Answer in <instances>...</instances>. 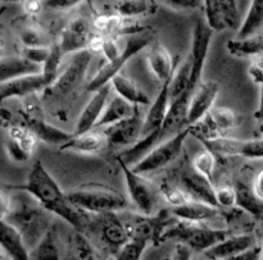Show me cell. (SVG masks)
Listing matches in <instances>:
<instances>
[{
  "label": "cell",
  "mask_w": 263,
  "mask_h": 260,
  "mask_svg": "<svg viewBox=\"0 0 263 260\" xmlns=\"http://www.w3.org/2000/svg\"><path fill=\"white\" fill-rule=\"evenodd\" d=\"M51 84L53 81L44 73L28 74V76L20 77V78L2 82L0 84V99L2 102H5L12 97L28 96L35 92L46 90Z\"/></svg>",
  "instance_id": "9a60e30c"
},
{
  "label": "cell",
  "mask_w": 263,
  "mask_h": 260,
  "mask_svg": "<svg viewBox=\"0 0 263 260\" xmlns=\"http://www.w3.org/2000/svg\"><path fill=\"white\" fill-rule=\"evenodd\" d=\"M2 248L10 260H32L20 231L5 219H2Z\"/></svg>",
  "instance_id": "603a6c76"
},
{
  "label": "cell",
  "mask_w": 263,
  "mask_h": 260,
  "mask_svg": "<svg viewBox=\"0 0 263 260\" xmlns=\"http://www.w3.org/2000/svg\"><path fill=\"white\" fill-rule=\"evenodd\" d=\"M193 253H194V251H193L189 246L177 243L176 246H175L174 255H172L171 260H192Z\"/></svg>",
  "instance_id": "c3c4849f"
},
{
  "label": "cell",
  "mask_w": 263,
  "mask_h": 260,
  "mask_svg": "<svg viewBox=\"0 0 263 260\" xmlns=\"http://www.w3.org/2000/svg\"><path fill=\"white\" fill-rule=\"evenodd\" d=\"M203 145L216 156H243L248 159H263V137L254 140H238L221 137L216 140L203 141Z\"/></svg>",
  "instance_id": "8fae6325"
},
{
  "label": "cell",
  "mask_w": 263,
  "mask_h": 260,
  "mask_svg": "<svg viewBox=\"0 0 263 260\" xmlns=\"http://www.w3.org/2000/svg\"><path fill=\"white\" fill-rule=\"evenodd\" d=\"M257 119H263V84L261 85V94H259V104L258 109L256 112Z\"/></svg>",
  "instance_id": "f5cc1de1"
},
{
  "label": "cell",
  "mask_w": 263,
  "mask_h": 260,
  "mask_svg": "<svg viewBox=\"0 0 263 260\" xmlns=\"http://www.w3.org/2000/svg\"><path fill=\"white\" fill-rule=\"evenodd\" d=\"M110 90H112V85L108 84L102 89L94 91L92 97L89 100L86 107L84 108V110L80 114L74 135H82V133L89 132L92 128H95L100 117L104 113L105 107H107Z\"/></svg>",
  "instance_id": "e0dca14e"
},
{
  "label": "cell",
  "mask_w": 263,
  "mask_h": 260,
  "mask_svg": "<svg viewBox=\"0 0 263 260\" xmlns=\"http://www.w3.org/2000/svg\"><path fill=\"white\" fill-rule=\"evenodd\" d=\"M192 90V61L187 58L184 63L179 64L170 78V99L171 102ZM194 92V91H193Z\"/></svg>",
  "instance_id": "f546056e"
},
{
  "label": "cell",
  "mask_w": 263,
  "mask_h": 260,
  "mask_svg": "<svg viewBox=\"0 0 263 260\" xmlns=\"http://www.w3.org/2000/svg\"><path fill=\"white\" fill-rule=\"evenodd\" d=\"M153 41V32H149L148 30H144L141 32L135 33V35H131L130 37L126 41L125 49H122V53L118 56L116 61L113 62H107L102 68L98 71V73L95 74L94 78L90 81L89 86H87V91L94 92L97 90L102 89L105 85L110 84L113 78L116 76H118L121 72V69L125 67V64L130 61L131 58L136 55L138 53H140L144 48L149 45V44Z\"/></svg>",
  "instance_id": "5b68a950"
},
{
  "label": "cell",
  "mask_w": 263,
  "mask_h": 260,
  "mask_svg": "<svg viewBox=\"0 0 263 260\" xmlns=\"http://www.w3.org/2000/svg\"><path fill=\"white\" fill-rule=\"evenodd\" d=\"M116 14L123 18H131L135 15L148 14L154 12L153 0H116L113 3Z\"/></svg>",
  "instance_id": "836d02e7"
},
{
  "label": "cell",
  "mask_w": 263,
  "mask_h": 260,
  "mask_svg": "<svg viewBox=\"0 0 263 260\" xmlns=\"http://www.w3.org/2000/svg\"><path fill=\"white\" fill-rule=\"evenodd\" d=\"M25 126L37 137V140L50 144V145L62 146L72 140L74 136V133H68L63 130H59L55 126L49 125L45 121L37 119V118H27Z\"/></svg>",
  "instance_id": "cb8c5ba5"
},
{
  "label": "cell",
  "mask_w": 263,
  "mask_h": 260,
  "mask_svg": "<svg viewBox=\"0 0 263 260\" xmlns=\"http://www.w3.org/2000/svg\"><path fill=\"white\" fill-rule=\"evenodd\" d=\"M3 2H17V0H3ZM23 2V0H22Z\"/></svg>",
  "instance_id": "11a10c76"
},
{
  "label": "cell",
  "mask_w": 263,
  "mask_h": 260,
  "mask_svg": "<svg viewBox=\"0 0 263 260\" xmlns=\"http://www.w3.org/2000/svg\"><path fill=\"white\" fill-rule=\"evenodd\" d=\"M256 246V240L251 235H235L229 236L217 245L212 246L204 251V256L208 260H222L239 255L244 251Z\"/></svg>",
  "instance_id": "ffe728a7"
},
{
  "label": "cell",
  "mask_w": 263,
  "mask_h": 260,
  "mask_svg": "<svg viewBox=\"0 0 263 260\" xmlns=\"http://www.w3.org/2000/svg\"><path fill=\"white\" fill-rule=\"evenodd\" d=\"M144 118L141 115L140 107L135 112V114L130 118L121 121L116 125L105 127L103 133L107 137L108 144L113 146H134L141 137L144 130Z\"/></svg>",
  "instance_id": "7c38bea8"
},
{
  "label": "cell",
  "mask_w": 263,
  "mask_h": 260,
  "mask_svg": "<svg viewBox=\"0 0 263 260\" xmlns=\"http://www.w3.org/2000/svg\"><path fill=\"white\" fill-rule=\"evenodd\" d=\"M218 91H220V86H218L217 82H200V85L195 89L192 99H190L186 115L187 127L199 122L204 115H207L213 109V104L217 99Z\"/></svg>",
  "instance_id": "5bb4252c"
},
{
  "label": "cell",
  "mask_w": 263,
  "mask_h": 260,
  "mask_svg": "<svg viewBox=\"0 0 263 260\" xmlns=\"http://www.w3.org/2000/svg\"><path fill=\"white\" fill-rule=\"evenodd\" d=\"M180 187L184 190L192 202L205 203V204L220 208L216 200V187L212 186L211 179L205 178L194 169L182 174Z\"/></svg>",
  "instance_id": "ac0fdd59"
},
{
  "label": "cell",
  "mask_w": 263,
  "mask_h": 260,
  "mask_svg": "<svg viewBox=\"0 0 263 260\" xmlns=\"http://www.w3.org/2000/svg\"><path fill=\"white\" fill-rule=\"evenodd\" d=\"M228 51L238 58L261 55L263 54V33H256L246 38H233L226 44Z\"/></svg>",
  "instance_id": "f1b7e54d"
},
{
  "label": "cell",
  "mask_w": 263,
  "mask_h": 260,
  "mask_svg": "<svg viewBox=\"0 0 263 260\" xmlns=\"http://www.w3.org/2000/svg\"><path fill=\"white\" fill-rule=\"evenodd\" d=\"M146 61L154 76L162 82H166L167 79L171 78L175 69L179 66L177 58L174 59L170 51L159 44H153L151 46L146 54Z\"/></svg>",
  "instance_id": "44dd1931"
},
{
  "label": "cell",
  "mask_w": 263,
  "mask_h": 260,
  "mask_svg": "<svg viewBox=\"0 0 263 260\" xmlns=\"http://www.w3.org/2000/svg\"><path fill=\"white\" fill-rule=\"evenodd\" d=\"M170 104H171V99H170V78L166 82H163L161 90H159L158 95H157L156 100L153 104L151 105L149 110L146 112L145 118H144V130H143V137L148 136L151 133L156 132V131L161 130L163 126L166 115L168 113Z\"/></svg>",
  "instance_id": "d6986e66"
},
{
  "label": "cell",
  "mask_w": 263,
  "mask_h": 260,
  "mask_svg": "<svg viewBox=\"0 0 263 260\" xmlns=\"http://www.w3.org/2000/svg\"><path fill=\"white\" fill-rule=\"evenodd\" d=\"M218 209L220 208L205 204V203L187 202L186 204L172 208L171 213L174 217L179 218L180 221L203 223L204 221H210L217 217Z\"/></svg>",
  "instance_id": "d4e9b609"
},
{
  "label": "cell",
  "mask_w": 263,
  "mask_h": 260,
  "mask_svg": "<svg viewBox=\"0 0 263 260\" xmlns=\"http://www.w3.org/2000/svg\"><path fill=\"white\" fill-rule=\"evenodd\" d=\"M63 51H62L59 44H53L50 46V54H49L48 59L44 63L43 66V73L45 74L48 78H50L51 81H55L58 74V69L62 64V59H63Z\"/></svg>",
  "instance_id": "f35d334b"
},
{
  "label": "cell",
  "mask_w": 263,
  "mask_h": 260,
  "mask_svg": "<svg viewBox=\"0 0 263 260\" xmlns=\"http://www.w3.org/2000/svg\"><path fill=\"white\" fill-rule=\"evenodd\" d=\"M108 144L104 133L89 131L82 135H74L72 140L61 146V150H71L81 154H95L104 149Z\"/></svg>",
  "instance_id": "4316f807"
},
{
  "label": "cell",
  "mask_w": 263,
  "mask_h": 260,
  "mask_svg": "<svg viewBox=\"0 0 263 260\" xmlns=\"http://www.w3.org/2000/svg\"><path fill=\"white\" fill-rule=\"evenodd\" d=\"M139 107L131 104V103L126 102L121 96L116 95L112 100H109L105 107L104 113L100 117L99 122L97 123L95 128L102 127H109V126L116 125V123L121 122V121L130 118L131 115L135 114Z\"/></svg>",
  "instance_id": "484cf974"
},
{
  "label": "cell",
  "mask_w": 263,
  "mask_h": 260,
  "mask_svg": "<svg viewBox=\"0 0 263 260\" xmlns=\"http://www.w3.org/2000/svg\"><path fill=\"white\" fill-rule=\"evenodd\" d=\"M210 117L221 137H228L229 132L235 130L239 125V117L233 109L226 107H213Z\"/></svg>",
  "instance_id": "1f68e13d"
},
{
  "label": "cell",
  "mask_w": 263,
  "mask_h": 260,
  "mask_svg": "<svg viewBox=\"0 0 263 260\" xmlns=\"http://www.w3.org/2000/svg\"><path fill=\"white\" fill-rule=\"evenodd\" d=\"M204 13L215 32L234 30L240 25L236 0H204Z\"/></svg>",
  "instance_id": "4fadbf2b"
},
{
  "label": "cell",
  "mask_w": 263,
  "mask_h": 260,
  "mask_svg": "<svg viewBox=\"0 0 263 260\" xmlns=\"http://www.w3.org/2000/svg\"><path fill=\"white\" fill-rule=\"evenodd\" d=\"M164 4L179 10H197L204 8V0H162Z\"/></svg>",
  "instance_id": "ee69618b"
},
{
  "label": "cell",
  "mask_w": 263,
  "mask_h": 260,
  "mask_svg": "<svg viewBox=\"0 0 263 260\" xmlns=\"http://www.w3.org/2000/svg\"><path fill=\"white\" fill-rule=\"evenodd\" d=\"M216 200L220 208H233L236 205V189L230 185L216 187Z\"/></svg>",
  "instance_id": "7bdbcfd3"
},
{
  "label": "cell",
  "mask_w": 263,
  "mask_h": 260,
  "mask_svg": "<svg viewBox=\"0 0 263 260\" xmlns=\"http://www.w3.org/2000/svg\"><path fill=\"white\" fill-rule=\"evenodd\" d=\"M20 38L23 46H51L46 43V37L35 27H23L20 31Z\"/></svg>",
  "instance_id": "60d3db41"
},
{
  "label": "cell",
  "mask_w": 263,
  "mask_h": 260,
  "mask_svg": "<svg viewBox=\"0 0 263 260\" xmlns=\"http://www.w3.org/2000/svg\"><path fill=\"white\" fill-rule=\"evenodd\" d=\"M7 141L14 144L15 146H18V148H21L22 150H25L26 153L32 155L39 140L26 126L14 125L9 128Z\"/></svg>",
  "instance_id": "e575fe53"
},
{
  "label": "cell",
  "mask_w": 263,
  "mask_h": 260,
  "mask_svg": "<svg viewBox=\"0 0 263 260\" xmlns=\"http://www.w3.org/2000/svg\"><path fill=\"white\" fill-rule=\"evenodd\" d=\"M262 260H263V245H262Z\"/></svg>",
  "instance_id": "9f6ffc18"
},
{
  "label": "cell",
  "mask_w": 263,
  "mask_h": 260,
  "mask_svg": "<svg viewBox=\"0 0 263 260\" xmlns=\"http://www.w3.org/2000/svg\"><path fill=\"white\" fill-rule=\"evenodd\" d=\"M104 38L105 36L103 35H92L91 40H90L89 48L87 50L91 51L92 54H99L103 53V46H104Z\"/></svg>",
  "instance_id": "f907efd6"
},
{
  "label": "cell",
  "mask_w": 263,
  "mask_h": 260,
  "mask_svg": "<svg viewBox=\"0 0 263 260\" xmlns=\"http://www.w3.org/2000/svg\"><path fill=\"white\" fill-rule=\"evenodd\" d=\"M120 166L122 168L126 186H127V191L133 204L140 210L141 214L153 215L162 197L161 189H158L153 182L143 177V174L134 172L130 167L122 163H120Z\"/></svg>",
  "instance_id": "ba28073f"
},
{
  "label": "cell",
  "mask_w": 263,
  "mask_h": 260,
  "mask_svg": "<svg viewBox=\"0 0 263 260\" xmlns=\"http://www.w3.org/2000/svg\"><path fill=\"white\" fill-rule=\"evenodd\" d=\"M235 189L236 205L240 209L246 210V212L251 213L256 217L263 215V202L254 194L253 187L249 186L248 184H244V182H238L235 185Z\"/></svg>",
  "instance_id": "4dcf8cb0"
},
{
  "label": "cell",
  "mask_w": 263,
  "mask_h": 260,
  "mask_svg": "<svg viewBox=\"0 0 263 260\" xmlns=\"http://www.w3.org/2000/svg\"><path fill=\"white\" fill-rule=\"evenodd\" d=\"M261 27H263V0H252L247 17L239 28L236 38H246L256 35Z\"/></svg>",
  "instance_id": "d6a6232c"
},
{
  "label": "cell",
  "mask_w": 263,
  "mask_h": 260,
  "mask_svg": "<svg viewBox=\"0 0 263 260\" xmlns=\"http://www.w3.org/2000/svg\"><path fill=\"white\" fill-rule=\"evenodd\" d=\"M43 209H45L43 205L40 207L25 205L21 209L15 208V209L10 210L8 213L9 219H5V218L4 219L20 231L27 245H35V244L37 245L39 241L43 238V232H41V230L44 228Z\"/></svg>",
  "instance_id": "30bf717a"
},
{
  "label": "cell",
  "mask_w": 263,
  "mask_h": 260,
  "mask_svg": "<svg viewBox=\"0 0 263 260\" xmlns=\"http://www.w3.org/2000/svg\"><path fill=\"white\" fill-rule=\"evenodd\" d=\"M161 192L162 197H163L172 208L180 207V205L186 204L187 202H192L181 187L175 186V185L168 184V182H164V184L162 185Z\"/></svg>",
  "instance_id": "ab89813d"
},
{
  "label": "cell",
  "mask_w": 263,
  "mask_h": 260,
  "mask_svg": "<svg viewBox=\"0 0 263 260\" xmlns=\"http://www.w3.org/2000/svg\"><path fill=\"white\" fill-rule=\"evenodd\" d=\"M44 8V0H23V10L27 14L35 15Z\"/></svg>",
  "instance_id": "681fc988"
},
{
  "label": "cell",
  "mask_w": 263,
  "mask_h": 260,
  "mask_svg": "<svg viewBox=\"0 0 263 260\" xmlns=\"http://www.w3.org/2000/svg\"><path fill=\"white\" fill-rule=\"evenodd\" d=\"M189 135L190 127L184 128L175 136H171L163 143L158 144L148 155L144 156L139 163L130 167V168L139 174H145L149 172H157L159 169H163L164 167H167L170 163L179 158L182 148H184L185 140Z\"/></svg>",
  "instance_id": "8992f818"
},
{
  "label": "cell",
  "mask_w": 263,
  "mask_h": 260,
  "mask_svg": "<svg viewBox=\"0 0 263 260\" xmlns=\"http://www.w3.org/2000/svg\"><path fill=\"white\" fill-rule=\"evenodd\" d=\"M17 189L27 192L46 210L63 218L67 223L74 227L80 221V210L72 204L67 194L62 191L59 185L45 169L41 162H36L28 174L27 182Z\"/></svg>",
  "instance_id": "6da1fadb"
},
{
  "label": "cell",
  "mask_w": 263,
  "mask_h": 260,
  "mask_svg": "<svg viewBox=\"0 0 263 260\" xmlns=\"http://www.w3.org/2000/svg\"><path fill=\"white\" fill-rule=\"evenodd\" d=\"M222 260H262V246H254L239 255L233 256V258L222 259Z\"/></svg>",
  "instance_id": "7dc6e473"
},
{
  "label": "cell",
  "mask_w": 263,
  "mask_h": 260,
  "mask_svg": "<svg viewBox=\"0 0 263 260\" xmlns=\"http://www.w3.org/2000/svg\"><path fill=\"white\" fill-rule=\"evenodd\" d=\"M216 168V155L207 148L199 151L193 159V169L205 178L212 179Z\"/></svg>",
  "instance_id": "74e56055"
},
{
  "label": "cell",
  "mask_w": 263,
  "mask_h": 260,
  "mask_svg": "<svg viewBox=\"0 0 263 260\" xmlns=\"http://www.w3.org/2000/svg\"><path fill=\"white\" fill-rule=\"evenodd\" d=\"M72 204L90 214L120 212L128 207L122 194L102 185H86L67 194Z\"/></svg>",
  "instance_id": "3957f363"
},
{
  "label": "cell",
  "mask_w": 263,
  "mask_h": 260,
  "mask_svg": "<svg viewBox=\"0 0 263 260\" xmlns=\"http://www.w3.org/2000/svg\"><path fill=\"white\" fill-rule=\"evenodd\" d=\"M112 89L116 91V95L125 99L126 102L136 105V107H144V105L151 104V100L146 96L145 92L141 91L131 79L127 77L118 74L110 81Z\"/></svg>",
  "instance_id": "83f0119b"
},
{
  "label": "cell",
  "mask_w": 263,
  "mask_h": 260,
  "mask_svg": "<svg viewBox=\"0 0 263 260\" xmlns=\"http://www.w3.org/2000/svg\"><path fill=\"white\" fill-rule=\"evenodd\" d=\"M252 187H253V191L257 195V197L263 202V169L261 172H258V174L254 178Z\"/></svg>",
  "instance_id": "816d5d0a"
},
{
  "label": "cell",
  "mask_w": 263,
  "mask_h": 260,
  "mask_svg": "<svg viewBox=\"0 0 263 260\" xmlns=\"http://www.w3.org/2000/svg\"><path fill=\"white\" fill-rule=\"evenodd\" d=\"M215 30L208 25L205 18H198L194 22L192 38V90L195 91L202 82L203 68H204L205 59H207L208 50H210L211 41H212Z\"/></svg>",
  "instance_id": "9c48e42d"
},
{
  "label": "cell",
  "mask_w": 263,
  "mask_h": 260,
  "mask_svg": "<svg viewBox=\"0 0 263 260\" xmlns=\"http://www.w3.org/2000/svg\"><path fill=\"white\" fill-rule=\"evenodd\" d=\"M253 66H256L257 68H259L261 71H263V54H261V55H257L254 56L253 58Z\"/></svg>",
  "instance_id": "db71d44e"
},
{
  "label": "cell",
  "mask_w": 263,
  "mask_h": 260,
  "mask_svg": "<svg viewBox=\"0 0 263 260\" xmlns=\"http://www.w3.org/2000/svg\"><path fill=\"white\" fill-rule=\"evenodd\" d=\"M91 58L92 53L89 50L74 53L67 68L57 77L55 81L48 89L44 90L46 99L59 102V100L67 99L71 95H74V92L84 82Z\"/></svg>",
  "instance_id": "277c9868"
},
{
  "label": "cell",
  "mask_w": 263,
  "mask_h": 260,
  "mask_svg": "<svg viewBox=\"0 0 263 260\" xmlns=\"http://www.w3.org/2000/svg\"><path fill=\"white\" fill-rule=\"evenodd\" d=\"M122 50L118 48L117 43L113 37H107L104 38V46H103V54H104L107 62H113L121 55Z\"/></svg>",
  "instance_id": "f6af8a7d"
},
{
  "label": "cell",
  "mask_w": 263,
  "mask_h": 260,
  "mask_svg": "<svg viewBox=\"0 0 263 260\" xmlns=\"http://www.w3.org/2000/svg\"><path fill=\"white\" fill-rule=\"evenodd\" d=\"M82 2L84 0H44V8L50 10H66Z\"/></svg>",
  "instance_id": "bcb514c9"
},
{
  "label": "cell",
  "mask_w": 263,
  "mask_h": 260,
  "mask_svg": "<svg viewBox=\"0 0 263 260\" xmlns=\"http://www.w3.org/2000/svg\"><path fill=\"white\" fill-rule=\"evenodd\" d=\"M91 26L86 18L77 17L69 22V25L62 31L59 46L63 54L79 53L87 50L91 40Z\"/></svg>",
  "instance_id": "2e32d148"
},
{
  "label": "cell",
  "mask_w": 263,
  "mask_h": 260,
  "mask_svg": "<svg viewBox=\"0 0 263 260\" xmlns=\"http://www.w3.org/2000/svg\"><path fill=\"white\" fill-rule=\"evenodd\" d=\"M229 236H231V232L228 230H213L205 227L202 223L177 219L166 228L161 241L176 240L177 243L189 246L193 251L204 253Z\"/></svg>",
  "instance_id": "7a4b0ae2"
},
{
  "label": "cell",
  "mask_w": 263,
  "mask_h": 260,
  "mask_svg": "<svg viewBox=\"0 0 263 260\" xmlns=\"http://www.w3.org/2000/svg\"><path fill=\"white\" fill-rule=\"evenodd\" d=\"M49 54H50V46H22L20 55L25 56L32 63L44 66Z\"/></svg>",
  "instance_id": "b9f144b4"
},
{
  "label": "cell",
  "mask_w": 263,
  "mask_h": 260,
  "mask_svg": "<svg viewBox=\"0 0 263 260\" xmlns=\"http://www.w3.org/2000/svg\"><path fill=\"white\" fill-rule=\"evenodd\" d=\"M37 73H43V66L32 63L22 55L3 56L0 61V84Z\"/></svg>",
  "instance_id": "7402d4cb"
},
{
  "label": "cell",
  "mask_w": 263,
  "mask_h": 260,
  "mask_svg": "<svg viewBox=\"0 0 263 260\" xmlns=\"http://www.w3.org/2000/svg\"><path fill=\"white\" fill-rule=\"evenodd\" d=\"M148 240L143 238H130L117 253L115 254L116 260H140L148 246Z\"/></svg>",
  "instance_id": "8d00e7d4"
},
{
  "label": "cell",
  "mask_w": 263,
  "mask_h": 260,
  "mask_svg": "<svg viewBox=\"0 0 263 260\" xmlns=\"http://www.w3.org/2000/svg\"><path fill=\"white\" fill-rule=\"evenodd\" d=\"M32 260H59V250L53 231H48L31 253Z\"/></svg>",
  "instance_id": "d590c367"
},
{
  "label": "cell",
  "mask_w": 263,
  "mask_h": 260,
  "mask_svg": "<svg viewBox=\"0 0 263 260\" xmlns=\"http://www.w3.org/2000/svg\"><path fill=\"white\" fill-rule=\"evenodd\" d=\"M86 230H91L113 255L130 240L125 223L116 212L90 214Z\"/></svg>",
  "instance_id": "52a82bcc"
}]
</instances>
